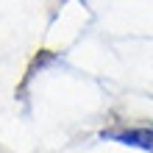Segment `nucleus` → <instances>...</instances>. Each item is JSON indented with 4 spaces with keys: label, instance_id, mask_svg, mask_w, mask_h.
<instances>
[{
    "label": "nucleus",
    "instance_id": "1",
    "mask_svg": "<svg viewBox=\"0 0 153 153\" xmlns=\"http://www.w3.org/2000/svg\"><path fill=\"white\" fill-rule=\"evenodd\" d=\"M111 139L123 142V145H134L142 150L153 153V128H137V131H123V134H109Z\"/></svg>",
    "mask_w": 153,
    "mask_h": 153
}]
</instances>
